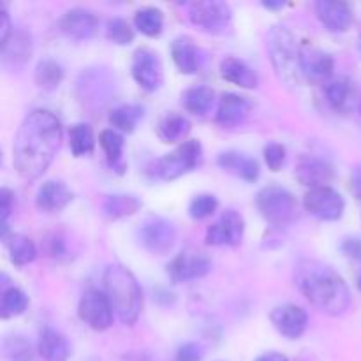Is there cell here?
<instances>
[{"instance_id": "1", "label": "cell", "mask_w": 361, "mask_h": 361, "mask_svg": "<svg viewBox=\"0 0 361 361\" xmlns=\"http://www.w3.org/2000/svg\"><path fill=\"white\" fill-rule=\"evenodd\" d=\"M62 122L48 109H35L21 122L13 145V161L21 178L37 180L53 164L62 147Z\"/></svg>"}, {"instance_id": "2", "label": "cell", "mask_w": 361, "mask_h": 361, "mask_svg": "<svg viewBox=\"0 0 361 361\" xmlns=\"http://www.w3.org/2000/svg\"><path fill=\"white\" fill-rule=\"evenodd\" d=\"M293 279L298 291L326 316H344L351 307V289L330 264L317 259H302L296 263Z\"/></svg>"}, {"instance_id": "3", "label": "cell", "mask_w": 361, "mask_h": 361, "mask_svg": "<svg viewBox=\"0 0 361 361\" xmlns=\"http://www.w3.org/2000/svg\"><path fill=\"white\" fill-rule=\"evenodd\" d=\"M104 289L120 323L133 326L143 310V291L133 271L122 264H109L104 271Z\"/></svg>"}, {"instance_id": "4", "label": "cell", "mask_w": 361, "mask_h": 361, "mask_svg": "<svg viewBox=\"0 0 361 361\" xmlns=\"http://www.w3.org/2000/svg\"><path fill=\"white\" fill-rule=\"evenodd\" d=\"M267 49L275 74L286 87H300L303 80L302 49L286 25H274L267 34Z\"/></svg>"}, {"instance_id": "5", "label": "cell", "mask_w": 361, "mask_h": 361, "mask_svg": "<svg viewBox=\"0 0 361 361\" xmlns=\"http://www.w3.org/2000/svg\"><path fill=\"white\" fill-rule=\"evenodd\" d=\"M115 95L116 76L109 67L92 66L78 74L76 99L87 111H102L111 104Z\"/></svg>"}, {"instance_id": "6", "label": "cell", "mask_w": 361, "mask_h": 361, "mask_svg": "<svg viewBox=\"0 0 361 361\" xmlns=\"http://www.w3.org/2000/svg\"><path fill=\"white\" fill-rule=\"evenodd\" d=\"M203 162V147L197 140H187L166 154L164 157L157 159L152 168V175L162 182H171L180 178L187 173L197 169Z\"/></svg>"}, {"instance_id": "7", "label": "cell", "mask_w": 361, "mask_h": 361, "mask_svg": "<svg viewBox=\"0 0 361 361\" xmlns=\"http://www.w3.org/2000/svg\"><path fill=\"white\" fill-rule=\"evenodd\" d=\"M256 208L274 228H286L298 215V203L293 192L281 185H268L257 192Z\"/></svg>"}, {"instance_id": "8", "label": "cell", "mask_w": 361, "mask_h": 361, "mask_svg": "<svg viewBox=\"0 0 361 361\" xmlns=\"http://www.w3.org/2000/svg\"><path fill=\"white\" fill-rule=\"evenodd\" d=\"M189 20L204 34L226 35L233 30V11L221 0H200L189 9Z\"/></svg>"}, {"instance_id": "9", "label": "cell", "mask_w": 361, "mask_h": 361, "mask_svg": "<svg viewBox=\"0 0 361 361\" xmlns=\"http://www.w3.org/2000/svg\"><path fill=\"white\" fill-rule=\"evenodd\" d=\"M137 242L147 252L164 256L171 252L176 243V228L171 221L159 215H150L137 226Z\"/></svg>"}, {"instance_id": "10", "label": "cell", "mask_w": 361, "mask_h": 361, "mask_svg": "<svg viewBox=\"0 0 361 361\" xmlns=\"http://www.w3.org/2000/svg\"><path fill=\"white\" fill-rule=\"evenodd\" d=\"M78 314H80V319L95 331L108 330L115 319V312H113V307L106 293L94 288L87 289L81 295L80 303H78Z\"/></svg>"}, {"instance_id": "11", "label": "cell", "mask_w": 361, "mask_h": 361, "mask_svg": "<svg viewBox=\"0 0 361 361\" xmlns=\"http://www.w3.org/2000/svg\"><path fill=\"white\" fill-rule=\"evenodd\" d=\"M130 74L143 90L155 92L164 83V66L157 51L152 48H137L133 55Z\"/></svg>"}, {"instance_id": "12", "label": "cell", "mask_w": 361, "mask_h": 361, "mask_svg": "<svg viewBox=\"0 0 361 361\" xmlns=\"http://www.w3.org/2000/svg\"><path fill=\"white\" fill-rule=\"evenodd\" d=\"M303 207L312 217L319 219V221L334 222L344 215L345 201L341 192L328 185L310 189L303 197Z\"/></svg>"}, {"instance_id": "13", "label": "cell", "mask_w": 361, "mask_h": 361, "mask_svg": "<svg viewBox=\"0 0 361 361\" xmlns=\"http://www.w3.org/2000/svg\"><path fill=\"white\" fill-rule=\"evenodd\" d=\"M245 236V219L240 212L226 210L217 221L208 226L207 240L212 247H238Z\"/></svg>"}, {"instance_id": "14", "label": "cell", "mask_w": 361, "mask_h": 361, "mask_svg": "<svg viewBox=\"0 0 361 361\" xmlns=\"http://www.w3.org/2000/svg\"><path fill=\"white\" fill-rule=\"evenodd\" d=\"M212 261L200 250H183L176 254L168 264V275L175 284L196 281L210 274Z\"/></svg>"}, {"instance_id": "15", "label": "cell", "mask_w": 361, "mask_h": 361, "mask_svg": "<svg viewBox=\"0 0 361 361\" xmlns=\"http://www.w3.org/2000/svg\"><path fill=\"white\" fill-rule=\"evenodd\" d=\"M34 51V42H32L30 32L25 28H14L11 37L0 46V59H2L4 69L11 73H18L23 69L30 60Z\"/></svg>"}, {"instance_id": "16", "label": "cell", "mask_w": 361, "mask_h": 361, "mask_svg": "<svg viewBox=\"0 0 361 361\" xmlns=\"http://www.w3.org/2000/svg\"><path fill=\"white\" fill-rule=\"evenodd\" d=\"M270 321L275 330L289 341H296V338L302 337L309 326L307 312L295 303H284V305L271 309Z\"/></svg>"}, {"instance_id": "17", "label": "cell", "mask_w": 361, "mask_h": 361, "mask_svg": "<svg viewBox=\"0 0 361 361\" xmlns=\"http://www.w3.org/2000/svg\"><path fill=\"white\" fill-rule=\"evenodd\" d=\"M295 175L302 185L317 189V187H328V183H331L335 169L326 159L317 157V155H302L296 162Z\"/></svg>"}, {"instance_id": "18", "label": "cell", "mask_w": 361, "mask_h": 361, "mask_svg": "<svg viewBox=\"0 0 361 361\" xmlns=\"http://www.w3.org/2000/svg\"><path fill=\"white\" fill-rule=\"evenodd\" d=\"M250 111H252V104L247 97L233 92H226L221 95L217 104V111H215V122L222 127V129H235L245 123L249 118Z\"/></svg>"}, {"instance_id": "19", "label": "cell", "mask_w": 361, "mask_h": 361, "mask_svg": "<svg viewBox=\"0 0 361 361\" xmlns=\"http://www.w3.org/2000/svg\"><path fill=\"white\" fill-rule=\"evenodd\" d=\"M97 27V16L85 7H74L60 18V30L73 41H88L95 35Z\"/></svg>"}, {"instance_id": "20", "label": "cell", "mask_w": 361, "mask_h": 361, "mask_svg": "<svg viewBox=\"0 0 361 361\" xmlns=\"http://www.w3.org/2000/svg\"><path fill=\"white\" fill-rule=\"evenodd\" d=\"M335 71V60L330 53L319 48H302L303 80L310 83H324Z\"/></svg>"}, {"instance_id": "21", "label": "cell", "mask_w": 361, "mask_h": 361, "mask_svg": "<svg viewBox=\"0 0 361 361\" xmlns=\"http://www.w3.org/2000/svg\"><path fill=\"white\" fill-rule=\"evenodd\" d=\"M73 200V190L66 183L60 180H48L37 189L35 207L42 214H56V212H62L67 204H71Z\"/></svg>"}, {"instance_id": "22", "label": "cell", "mask_w": 361, "mask_h": 361, "mask_svg": "<svg viewBox=\"0 0 361 361\" xmlns=\"http://www.w3.org/2000/svg\"><path fill=\"white\" fill-rule=\"evenodd\" d=\"M316 14L330 32H345L355 20L351 6L341 0H319L316 4Z\"/></svg>"}, {"instance_id": "23", "label": "cell", "mask_w": 361, "mask_h": 361, "mask_svg": "<svg viewBox=\"0 0 361 361\" xmlns=\"http://www.w3.org/2000/svg\"><path fill=\"white\" fill-rule=\"evenodd\" d=\"M355 83L345 76L335 78V80L328 81L326 87H324V99H326L328 106L341 115L351 111L353 106H355Z\"/></svg>"}, {"instance_id": "24", "label": "cell", "mask_w": 361, "mask_h": 361, "mask_svg": "<svg viewBox=\"0 0 361 361\" xmlns=\"http://www.w3.org/2000/svg\"><path fill=\"white\" fill-rule=\"evenodd\" d=\"M217 164L221 169L249 183H254L259 178V162L256 159L249 157V155L240 154V152H222L217 157Z\"/></svg>"}, {"instance_id": "25", "label": "cell", "mask_w": 361, "mask_h": 361, "mask_svg": "<svg viewBox=\"0 0 361 361\" xmlns=\"http://www.w3.org/2000/svg\"><path fill=\"white\" fill-rule=\"evenodd\" d=\"M37 353L44 361H67L71 358V344L66 335L55 328L46 326L39 334Z\"/></svg>"}, {"instance_id": "26", "label": "cell", "mask_w": 361, "mask_h": 361, "mask_svg": "<svg viewBox=\"0 0 361 361\" xmlns=\"http://www.w3.org/2000/svg\"><path fill=\"white\" fill-rule=\"evenodd\" d=\"M221 76L229 83L236 85L240 88L254 90L259 87V76L256 71L238 56H226L221 62Z\"/></svg>"}, {"instance_id": "27", "label": "cell", "mask_w": 361, "mask_h": 361, "mask_svg": "<svg viewBox=\"0 0 361 361\" xmlns=\"http://www.w3.org/2000/svg\"><path fill=\"white\" fill-rule=\"evenodd\" d=\"M171 56L182 74H196L200 67V49L189 35H180L171 44Z\"/></svg>"}, {"instance_id": "28", "label": "cell", "mask_w": 361, "mask_h": 361, "mask_svg": "<svg viewBox=\"0 0 361 361\" xmlns=\"http://www.w3.org/2000/svg\"><path fill=\"white\" fill-rule=\"evenodd\" d=\"M99 145L106 155L108 166L118 175H123L127 169L126 159H123V148H126V137L115 129H106L99 134Z\"/></svg>"}, {"instance_id": "29", "label": "cell", "mask_w": 361, "mask_h": 361, "mask_svg": "<svg viewBox=\"0 0 361 361\" xmlns=\"http://www.w3.org/2000/svg\"><path fill=\"white\" fill-rule=\"evenodd\" d=\"M141 208H143V203L140 197L133 196V194H111L102 201V214L109 221L130 217V215L137 214Z\"/></svg>"}, {"instance_id": "30", "label": "cell", "mask_w": 361, "mask_h": 361, "mask_svg": "<svg viewBox=\"0 0 361 361\" xmlns=\"http://www.w3.org/2000/svg\"><path fill=\"white\" fill-rule=\"evenodd\" d=\"M190 122L185 115L180 113H168L161 118L157 126V136L161 137L162 143H178L183 141L190 133ZM187 141V140H185Z\"/></svg>"}, {"instance_id": "31", "label": "cell", "mask_w": 361, "mask_h": 361, "mask_svg": "<svg viewBox=\"0 0 361 361\" xmlns=\"http://www.w3.org/2000/svg\"><path fill=\"white\" fill-rule=\"evenodd\" d=\"M4 243H6L11 263H14L16 267H27V264L34 263L35 257H37V247L28 236L20 235V233H11L4 240Z\"/></svg>"}, {"instance_id": "32", "label": "cell", "mask_w": 361, "mask_h": 361, "mask_svg": "<svg viewBox=\"0 0 361 361\" xmlns=\"http://www.w3.org/2000/svg\"><path fill=\"white\" fill-rule=\"evenodd\" d=\"M145 109L140 104H120L109 111V123L120 134H133L143 120Z\"/></svg>"}, {"instance_id": "33", "label": "cell", "mask_w": 361, "mask_h": 361, "mask_svg": "<svg viewBox=\"0 0 361 361\" xmlns=\"http://www.w3.org/2000/svg\"><path fill=\"white\" fill-rule=\"evenodd\" d=\"M183 108L196 116H204L210 113L215 102V92L210 87H192L187 88L182 94Z\"/></svg>"}, {"instance_id": "34", "label": "cell", "mask_w": 361, "mask_h": 361, "mask_svg": "<svg viewBox=\"0 0 361 361\" xmlns=\"http://www.w3.org/2000/svg\"><path fill=\"white\" fill-rule=\"evenodd\" d=\"M34 81L41 90L53 92L63 81V67L53 59H42L34 73Z\"/></svg>"}, {"instance_id": "35", "label": "cell", "mask_w": 361, "mask_h": 361, "mask_svg": "<svg viewBox=\"0 0 361 361\" xmlns=\"http://www.w3.org/2000/svg\"><path fill=\"white\" fill-rule=\"evenodd\" d=\"M134 28L147 37H159L164 30V13L157 7H141L134 14Z\"/></svg>"}, {"instance_id": "36", "label": "cell", "mask_w": 361, "mask_h": 361, "mask_svg": "<svg viewBox=\"0 0 361 361\" xmlns=\"http://www.w3.org/2000/svg\"><path fill=\"white\" fill-rule=\"evenodd\" d=\"M69 145L74 157H88L94 154L95 136L88 123H74L69 129Z\"/></svg>"}, {"instance_id": "37", "label": "cell", "mask_w": 361, "mask_h": 361, "mask_svg": "<svg viewBox=\"0 0 361 361\" xmlns=\"http://www.w3.org/2000/svg\"><path fill=\"white\" fill-rule=\"evenodd\" d=\"M28 296L23 289L11 286L2 291L0 298V316L2 319H11V317L21 316L28 309Z\"/></svg>"}, {"instance_id": "38", "label": "cell", "mask_w": 361, "mask_h": 361, "mask_svg": "<svg viewBox=\"0 0 361 361\" xmlns=\"http://www.w3.org/2000/svg\"><path fill=\"white\" fill-rule=\"evenodd\" d=\"M4 356L7 361H34V349L23 335H9L4 338Z\"/></svg>"}, {"instance_id": "39", "label": "cell", "mask_w": 361, "mask_h": 361, "mask_svg": "<svg viewBox=\"0 0 361 361\" xmlns=\"http://www.w3.org/2000/svg\"><path fill=\"white\" fill-rule=\"evenodd\" d=\"M106 39L113 44L127 46L134 41V28L122 18H113L106 23Z\"/></svg>"}, {"instance_id": "40", "label": "cell", "mask_w": 361, "mask_h": 361, "mask_svg": "<svg viewBox=\"0 0 361 361\" xmlns=\"http://www.w3.org/2000/svg\"><path fill=\"white\" fill-rule=\"evenodd\" d=\"M219 201L214 194H200L192 197L189 204V215L194 221H203V219L212 217L217 212Z\"/></svg>"}, {"instance_id": "41", "label": "cell", "mask_w": 361, "mask_h": 361, "mask_svg": "<svg viewBox=\"0 0 361 361\" xmlns=\"http://www.w3.org/2000/svg\"><path fill=\"white\" fill-rule=\"evenodd\" d=\"M44 250L46 256L51 257L55 261H63L71 256L69 254V243L62 233H49L44 240Z\"/></svg>"}, {"instance_id": "42", "label": "cell", "mask_w": 361, "mask_h": 361, "mask_svg": "<svg viewBox=\"0 0 361 361\" xmlns=\"http://www.w3.org/2000/svg\"><path fill=\"white\" fill-rule=\"evenodd\" d=\"M14 208V194L11 192L7 187H2L0 189V238L6 240L9 233V226H7V221H9L11 214H13Z\"/></svg>"}, {"instance_id": "43", "label": "cell", "mask_w": 361, "mask_h": 361, "mask_svg": "<svg viewBox=\"0 0 361 361\" xmlns=\"http://www.w3.org/2000/svg\"><path fill=\"white\" fill-rule=\"evenodd\" d=\"M263 155H264V162H267L268 169L270 171H279V169L284 166L286 157H288V152H286V147L281 143H268L267 147L263 148Z\"/></svg>"}, {"instance_id": "44", "label": "cell", "mask_w": 361, "mask_h": 361, "mask_svg": "<svg viewBox=\"0 0 361 361\" xmlns=\"http://www.w3.org/2000/svg\"><path fill=\"white\" fill-rule=\"evenodd\" d=\"M204 358L203 345L197 342H185L176 349L175 361H201Z\"/></svg>"}, {"instance_id": "45", "label": "cell", "mask_w": 361, "mask_h": 361, "mask_svg": "<svg viewBox=\"0 0 361 361\" xmlns=\"http://www.w3.org/2000/svg\"><path fill=\"white\" fill-rule=\"evenodd\" d=\"M13 30H14V27H13V23H11V18H9V14H7L6 7L0 6V46H2L4 42L11 37Z\"/></svg>"}, {"instance_id": "46", "label": "cell", "mask_w": 361, "mask_h": 361, "mask_svg": "<svg viewBox=\"0 0 361 361\" xmlns=\"http://www.w3.org/2000/svg\"><path fill=\"white\" fill-rule=\"evenodd\" d=\"M342 250L348 254L349 257L361 259V240L360 238H348L342 245Z\"/></svg>"}, {"instance_id": "47", "label": "cell", "mask_w": 361, "mask_h": 361, "mask_svg": "<svg viewBox=\"0 0 361 361\" xmlns=\"http://www.w3.org/2000/svg\"><path fill=\"white\" fill-rule=\"evenodd\" d=\"M351 189L355 192V196L361 200V168H356L355 173H353L351 178Z\"/></svg>"}, {"instance_id": "48", "label": "cell", "mask_w": 361, "mask_h": 361, "mask_svg": "<svg viewBox=\"0 0 361 361\" xmlns=\"http://www.w3.org/2000/svg\"><path fill=\"white\" fill-rule=\"evenodd\" d=\"M254 361H289V360H288V356L282 355V353L271 351V353H264V355L257 356Z\"/></svg>"}, {"instance_id": "49", "label": "cell", "mask_w": 361, "mask_h": 361, "mask_svg": "<svg viewBox=\"0 0 361 361\" xmlns=\"http://www.w3.org/2000/svg\"><path fill=\"white\" fill-rule=\"evenodd\" d=\"M263 6L268 7V9H282L286 4L282 2V0H264Z\"/></svg>"}, {"instance_id": "50", "label": "cell", "mask_w": 361, "mask_h": 361, "mask_svg": "<svg viewBox=\"0 0 361 361\" xmlns=\"http://www.w3.org/2000/svg\"><path fill=\"white\" fill-rule=\"evenodd\" d=\"M127 361H150V360L145 358V356H140V355H137V356H130V358L127 360Z\"/></svg>"}, {"instance_id": "51", "label": "cell", "mask_w": 361, "mask_h": 361, "mask_svg": "<svg viewBox=\"0 0 361 361\" xmlns=\"http://www.w3.org/2000/svg\"><path fill=\"white\" fill-rule=\"evenodd\" d=\"M358 288L361 289V275H360V277H358Z\"/></svg>"}, {"instance_id": "52", "label": "cell", "mask_w": 361, "mask_h": 361, "mask_svg": "<svg viewBox=\"0 0 361 361\" xmlns=\"http://www.w3.org/2000/svg\"><path fill=\"white\" fill-rule=\"evenodd\" d=\"M360 120H361V99H360Z\"/></svg>"}, {"instance_id": "53", "label": "cell", "mask_w": 361, "mask_h": 361, "mask_svg": "<svg viewBox=\"0 0 361 361\" xmlns=\"http://www.w3.org/2000/svg\"><path fill=\"white\" fill-rule=\"evenodd\" d=\"M360 55H361V39H360Z\"/></svg>"}]
</instances>
